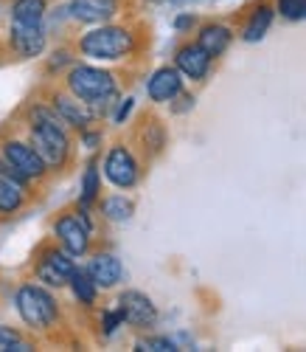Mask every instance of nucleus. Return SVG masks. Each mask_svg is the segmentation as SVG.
Segmentation results:
<instances>
[{
  "label": "nucleus",
  "instance_id": "nucleus-1",
  "mask_svg": "<svg viewBox=\"0 0 306 352\" xmlns=\"http://www.w3.org/2000/svg\"><path fill=\"white\" fill-rule=\"evenodd\" d=\"M32 141L37 155L45 161V166H62L68 158V138L62 127L48 110H34V127H32Z\"/></svg>",
  "mask_w": 306,
  "mask_h": 352
},
{
  "label": "nucleus",
  "instance_id": "nucleus-2",
  "mask_svg": "<svg viewBox=\"0 0 306 352\" xmlns=\"http://www.w3.org/2000/svg\"><path fill=\"white\" fill-rule=\"evenodd\" d=\"M71 94L84 104H104L115 96V79L113 74L93 68V65H79L68 76Z\"/></svg>",
  "mask_w": 306,
  "mask_h": 352
},
{
  "label": "nucleus",
  "instance_id": "nucleus-3",
  "mask_svg": "<svg viewBox=\"0 0 306 352\" xmlns=\"http://www.w3.org/2000/svg\"><path fill=\"white\" fill-rule=\"evenodd\" d=\"M82 54L93 56V60H121L132 51V34L127 28H115V25H102L93 28L82 37Z\"/></svg>",
  "mask_w": 306,
  "mask_h": 352
},
{
  "label": "nucleus",
  "instance_id": "nucleus-4",
  "mask_svg": "<svg viewBox=\"0 0 306 352\" xmlns=\"http://www.w3.org/2000/svg\"><path fill=\"white\" fill-rule=\"evenodd\" d=\"M17 313L28 327L45 330L56 321V302L48 290L37 285H25L17 290Z\"/></svg>",
  "mask_w": 306,
  "mask_h": 352
},
{
  "label": "nucleus",
  "instance_id": "nucleus-5",
  "mask_svg": "<svg viewBox=\"0 0 306 352\" xmlns=\"http://www.w3.org/2000/svg\"><path fill=\"white\" fill-rule=\"evenodd\" d=\"M3 155H6L9 166H12L17 175H23L25 181H28V178H40V175L45 172V161L37 155L34 146H28V144H23V141H9V144L3 146Z\"/></svg>",
  "mask_w": 306,
  "mask_h": 352
},
{
  "label": "nucleus",
  "instance_id": "nucleus-6",
  "mask_svg": "<svg viewBox=\"0 0 306 352\" xmlns=\"http://www.w3.org/2000/svg\"><path fill=\"white\" fill-rule=\"evenodd\" d=\"M104 175L110 178V184H115L121 189H130L138 181V164L124 146H113L107 153V161H104Z\"/></svg>",
  "mask_w": 306,
  "mask_h": 352
},
{
  "label": "nucleus",
  "instance_id": "nucleus-7",
  "mask_svg": "<svg viewBox=\"0 0 306 352\" xmlns=\"http://www.w3.org/2000/svg\"><path fill=\"white\" fill-rule=\"evenodd\" d=\"M73 271H76V268H73L71 254H62V251H48V254H43L40 265H37V276H40L45 285H51V287L68 285L71 276H73Z\"/></svg>",
  "mask_w": 306,
  "mask_h": 352
},
{
  "label": "nucleus",
  "instance_id": "nucleus-8",
  "mask_svg": "<svg viewBox=\"0 0 306 352\" xmlns=\"http://www.w3.org/2000/svg\"><path fill=\"white\" fill-rule=\"evenodd\" d=\"M118 307H121V313H124V321H130V324H135V327H152L158 321L155 305L149 302V296H143V293H138V290H127L124 296L118 299Z\"/></svg>",
  "mask_w": 306,
  "mask_h": 352
},
{
  "label": "nucleus",
  "instance_id": "nucleus-9",
  "mask_svg": "<svg viewBox=\"0 0 306 352\" xmlns=\"http://www.w3.org/2000/svg\"><path fill=\"white\" fill-rule=\"evenodd\" d=\"M87 234H90V226L76 214H65L56 220V237L62 240V245L71 256H79L87 251V243H90Z\"/></svg>",
  "mask_w": 306,
  "mask_h": 352
},
{
  "label": "nucleus",
  "instance_id": "nucleus-10",
  "mask_svg": "<svg viewBox=\"0 0 306 352\" xmlns=\"http://www.w3.org/2000/svg\"><path fill=\"white\" fill-rule=\"evenodd\" d=\"M12 45L20 56H37L45 48V32L40 23H12Z\"/></svg>",
  "mask_w": 306,
  "mask_h": 352
},
{
  "label": "nucleus",
  "instance_id": "nucleus-11",
  "mask_svg": "<svg viewBox=\"0 0 306 352\" xmlns=\"http://www.w3.org/2000/svg\"><path fill=\"white\" fill-rule=\"evenodd\" d=\"M180 87H183V79H180V71L174 68H161L152 74L149 85H146V94L152 102H172L174 96H180Z\"/></svg>",
  "mask_w": 306,
  "mask_h": 352
},
{
  "label": "nucleus",
  "instance_id": "nucleus-12",
  "mask_svg": "<svg viewBox=\"0 0 306 352\" xmlns=\"http://www.w3.org/2000/svg\"><path fill=\"white\" fill-rule=\"evenodd\" d=\"M211 68V56L200 45H183L177 51V71L186 74L189 79H205Z\"/></svg>",
  "mask_w": 306,
  "mask_h": 352
},
{
  "label": "nucleus",
  "instance_id": "nucleus-13",
  "mask_svg": "<svg viewBox=\"0 0 306 352\" xmlns=\"http://www.w3.org/2000/svg\"><path fill=\"white\" fill-rule=\"evenodd\" d=\"M87 274H90V279L96 282V287H113L115 282H121L124 268H121V262L113 254H96L93 259H90Z\"/></svg>",
  "mask_w": 306,
  "mask_h": 352
},
{
  "label": "nucleus",
  "instance_id": "nucleus-14",
  "mask_svg": "<svg viewBox=\"0 0 306 352\" xmlns=\"http://www.w3.org/2000/svg\"><path fill=\"white\" fill-rule=\"evenodd\" d=\"M68 9L82 23H102L115 12V0H71Z\"/></svg>",
  "mask_w": 306,
  "mask_h": 352
},
{
  "label": "nucleus",
  "instance_id": "nucleus-15",
  "mask_svg": "<svg viewBox=\"0 0 306 352\" xmlns=\"http://www.w3.org/2000/svg\"><path fill=\"white\" fill-rule=\"evenodd\" d=\"M231 28H225V25H205L202 32H200V48L208 54V56H220L228 45H231Z\"/></svg>",
  "mask_w": 306,
  "mask_h": 352
},
{
  "label": "nucleus",
  "instance_id": "nucleus-16",
  "mask_svg": "<svg viewBox=\"0 0 306 352\" xmlns=\"http://www.w3.org/2000/svg\"><path fill=\"white\" fill-rule=\"evenodd\" d=\"M56 113L73 127H87L90 119H93V110H90L84 102H73L65 96H56Z\"/></svg>",
  "mask_w": 306,
  "mask_h": 352
},
{
  "label": "nucleus",
  "instance_id": "nucleus-17",
  "mask_svg": "<svg viewBox=\"0 0 306 352\" xmlns=\"http://www.w3.org/2000/svg\"><path fill=\"white\" fill-rule=\"evenodd\" d=\"M270 23H272V9H270V6H259V9L250 14L248 25H244V43H259V40L267 34Z\"/></svg>",
  "mask_w": 306,
  "mask_h": 352
},
{
  "label": "nucleus",
  "instance_id": "nucleus-18",
  "mask_svg": "<svg viewBox=\"0 0 306 352\" xmlns=\"http://www.w3.org/2000/svg\"><path fill=\"white\" fill-rule=\"evenodd\" d=\"M20 203H23L20 186L6 175H0V212H17Z\"/></svg>",
  "mask_w": 306,
  "mask_h": 352
},
{
  "label": "nucleus",
  "instance_id": "nucleus-19",
  "mask_svg": "<svg viewBox=\"0 0 306 352\" xmlns=\"http://www.w3.org/2000/svg\"><path fill=\"white\" fill-rule=\"evenodd\" d=\"M71 285H73V293H76V299L82 305H93L96 302V282L90 279L87 271H73Z\"/></svg>",
  "mask_w": 306,
  "mask_h": 352
},
{
  "label": "nucleus",
  "instance_id": "nucleus-20",
  "mask_svg": "<svg viewBox=\"0 0 306 352\" xmlns=\"http://www.w3.org/2000/svg\"><path fill=\"white\" fill-rule=\"evenodd\" d=\"M45 0H17L14 3V20L20 23H43Z\"/></svg>",
  "mask_w": 306,
  "mask_h": 352
},
{
  "label": "nucleus",
  "instance_id": "nucleus-21",
  "mask_svg": "<svg viewBox=\"0 0 306 352\" xmlns=\"http://www.w3.org/2000/svg\"><path fill=\"white\" fill-rule=\"evenodd\" d=\"M102 209H104V214H107L110 220H118V223H124V220L132 217V203H130L127 197H121V195L107 197Z\"/></svg>",
  "mask_w": 306,
  "mask_h": 352
},
{
  "label": "nucleus",
  "instance_id": "nucleus-22",
  "mask_svg": "<svg viewBox=\"0 0 306 352\" xmlns=\"http://www.w3.org/2000/svg\"><path fill=\"white\" fill-rule=\"evenodd\" d=\"M99 195V169L96 164H90L84 172V181H82V206H90Z\"/></svg>",
  "mask_w": 306,
  "mask_h": 352
},
{
  "label": "nucleus",
  "instance_id": "nucleus-23",
  "mask_svg": "<svg viewBox=\"0 0 306 352\" xmlns=\"http://www.w3.org/2000/svg\"><path fill=\"white\" fill-rule=\"evenodd\" d=\"M32 346H28L14 330L9 327H0V352H28Z\"/></svg>",
  "mask_w": 306,
  "mask_h": 352
},
{
  "label": "nucleus",
  "instance_id": "nucleus-24",
  "mask_svg": "<svg viewBox=\"0 0 306 352\" xmlns=\"http://www.w3.org/2000/svg\"><path fill=\"white\" fill-rule=\"evenodd\" d=\"M138 349H146V352H174V341H169V338H141Z\"/></svg>",
  "mask_w": 306,
  "mask_h": 352
},
{
  "label": "nucleus",
  "instance_id": "nucleus-25",
  "mask_svg": "<svg viewBox=\"0 0 306 352\" xmlns=\"http://www.w3.org/2000/svg\"><path fill=\"white\" fill-rule=\"evenodd\" d=\"M303 6H306V0H279V12L290 20L303 17Z\"/></svg>",
  "mask_w": 306,
  "mask_h": 352
},
{
  "label": "nucleus",
  "instance_id": "nucleus-26",
  "mask_svg": "<svg viewBox=\"0 0 306 352\" xmlns=\"http://www.w3.org/2000/svg\"><path fill=\"white\" fill-rule=\"evenodd\" d=\"M121 321H124V313H121V307H118V310L104 313V333H107V336H110V333H115V330L121 327Z\"/></svg>",
  "mask_w": 306,
  "mask_h": 352
},
{
  "label": "nucleus",
  "instance_id": "nucleus-27",
  "mask_svg": "<svg viewBox=\"0 0 306 352\" xmlns=\"http://www.w3.org/2000/svg\"><path fill=\"white\" fill-rule=\"evenodd\" d=\"M130 110H132V99H124V104H121L118 113H115V122H124L127 116H130Z\"/></svg>",
  "mask_w": 306,
  "mask_h": 352
},
{
  "label": "nucleus",
  "instance_id": "nucleus-28",
  "mask_svg": "<svg viewBox=\"0 0 306 352\" xmlns=\"http://www.w3.org/2000/svg\"><path fill=\"white\" fill-rule=\"evenodd\" d=\"M191 23H194V17H177V20H174V25H177V28H189Z\"/></svg>",
  "mask_w": 306,
  "mask_h": 352
},
{
  "label": "nucleus",
  "instance_id": "nucleus-29",
  "mask_svg": "<svg viewBox=\"0 0 306 352\" xmlns=\"http://www.w3.org/2000/svg\"><path fill=\"white\" fill-rule=\"evenodd\" d=\"M84 144L87 146H96L99 144V135H84Z\"/></svg>",
  "mask_w": 306,
  "mask_h": 352
},
{
  "label": "nucleus",
  "instance_id": "nucleus-30",
  "mask_svg": "<svg viewBox=\"0 0 306 352\" xmlns=\"http://www.w3.org/2000/svg\"><path fill=\"white\" fill-rule=\"evenodd\" d=\"M303 17H306V6H303Z\"/></svg>",
  "mask_w": 306,
  "mask_h": 352
},
{
  "label": "nucleus",
  "instance_id": "nucleus-31",
  "mask_svg": "<svg viewBox=\"0 0 306 352\" xmlns=\"http://www.w3.org/2000/svg\"><path fill=\"white\" fill-rule=\"evenodd\" d=\"M177 3H180V0H177Z\"/></svg>",
  "mask_w": 306,
  "mask_h": 352
}]
</instances>
